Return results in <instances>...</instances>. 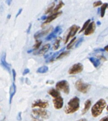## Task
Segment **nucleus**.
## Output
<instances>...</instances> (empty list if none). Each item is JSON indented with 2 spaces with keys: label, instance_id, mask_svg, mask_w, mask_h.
<instances>
[{
  "label": "nucleus",
  "instance_id": "nucleus-1",
  "mask_svg": "<svg viewBox=\"0 0 108 121\" xmlns=\"http://www.w3.org/2000/svg\"><path fill=\"white\" fill-rule=\"evenodd\" d=\"M80 101L77 96L71 98L64 108V112L66 114H71L78 111L80 108Z\"/></svg>",
  "mask_w": 108,
  "mask_h": 121
},
{
  "label": "nucleus",
  "instance_id": "nucleus-2",
  "mask_svg": "<svg viewBox=\"0 0 108 121\" xmlns=\"http://www.w3.org/2000/svg\"><path fill=\"white\" fill-rule=\"evenodd\" d=\"M106 101L104 99H99L96 103H95L91 110L92 115L94 117H97L102 113L104 108L106 107Z\"/></svg>",
  "mask_w": 108,
  "mask_h": 121
},
{
  "label": "nucleus",
  "instance_id": "nucleus-3",
  "mask_svg": "<svg viewBox=\"0 0 108 121\" xmlns=\"http://www.w3.org/2000/svg\"><path fill=\"white\" fill-rule=\"evenodd\" d=\"M32 115L35 119H48L50 116V113L43 108H37L32 110Z\"/></svg>",
  "mask_w": 108,
  "mask_h": 121
},
{
  "label": "nucleus",
  "instance_id": "nucleus-4",
  "mask_svg": "<svg viewBox=\"0 0 108 121\" xmlns=\"http://www.w3.org/2000/svg\"><path fill=\"white\" fill-rule=\"evenodd\" d=\"M91 86L88 83H85L83 80L79 79L75 82V87L78 91L82 93H86L89 91Z\"/></svg>",
  "mask_w": 108,
  "mask_h": 121
},
{
  "label": "nucleus",
  "instance_id": "nucleus-5",
  "mask_svg": "<svg viewBox=\"0 0 108 121\" xmlns=\"http://www.w3.org/2000/svg\"><path fill=\"white\" fill-rule=\"evenodd\" d=\"M56 89L58 91H62L66 94H69L70 91V87L68 82L66 80H62L57 82L55 85Z\"/></svg>",
  "mask_w": 108,
  "mask_h": 121
},
{
  "label": "nucleus",
  "instance_id": "nucleus-6",
  "mask_svg": "<svg viewBox=\"0 0 108 121\" xmlns=\"http://www.w3.org/2000/svg\"><path fill=\"white\" fill-rule=\"evenodd\" d=\"M83 70V65L81 63H77L74 64L69 69L68 73L70 75H75L77 73L81 72Z\"/></svg>",
  "mask_w": 108,
  "mask_h": 121
},
{
  "label": "nucleus",
  "instance_id": "nucleus-7",
  "mask_svg": "<svg viewBox=\"0 0 108 121\" xmlns=\"http://www.w3.org/2000/svg\"><path fill=\"white\" fill-rule=\"evenodd\" d=\"M80 29V27L76 25H73L70 27L69 31L68 34L67 35V37L65 40V44L67 43L71 38H74V36L76 35V34L78 32V31Z\"/></svg>",
  "mask_w": 108,
  "mask_h": 121
},
{
  "label": "nucleus",
  "instance_id": "nucleus-8",
  "mask_svg": "<svg viewBox=\"0 0 108 121\" xmlns=\"http://www.w3.org/2000/svg\"><path fill=\"white\" fill-rule=\"evenodd\" d=\"M48 106H49V103L48 101H43L41 99H37L34 101L32 104V108L39 107L40 108H43V109L48 107Z\"/></svg>",
  "mask_w": 108,
  "mask_h": 121
},
{
  "label": "nucleus",
  "instance_id": "nucleus-9",
  "mask_svg": "<svg viewBox=\"0 0 108 121\" xmlns=\"http://www.w3.org/2000/svg\"><path fill=\"white\" fill-rule=\"evenodd\" d=\"M53 104H54V108L57 110L61 109L64 105V99L62 96H58L57 98H54L53 99Z\"/></svg>",
  "mask_w": 108,
  "mask_h": 121
},
{
  "label": "nucleus",
  "instance_id": "nucleus-10",
  "mask_svg": "<svg viewBox=\"0 0 108 121\" xmlns=\"http://www.w3.org/2000/svg\"><path fill=\"white\" fill-rule=\"evenodd\" d=\"M96 29V25L95 22H90V24L88 25L85 30L84 34L85 36H90L91 34H94V32H95Z\"/></svg>",
  "mask_w": 108,
  "mask_h": 121
},
{
  "label": "nucleus",
  "instance_id": "nucleus-11",
  "mask_svg": "<svg viewBox=\"0 0 108 121\" xmlns=\"http://www.w3.org/2000/svg\"><path fill=\"white\" fill-rule=\"evenodd\" d=\"M53 27H50L49 28H48L47 29L43 30H40V31H38L36 33V34H34V38L36 39H38L39 38H41L43 36H46L47 34H48L49 32H50L52 30H53Z\"/></svg>",
  "mask_w": 108,
  "mask_h": 121
},
{
  "label": "nucleus",
  "instance_id": "nucleus-12",
  "mask_svg": "<svg viewBox=\"0 0 108 121\" xmlns=\"http://www.w3.org/2000/svg\"><path fill=\"white\" fill-rule=\"evenodd\" d=\"M61 32H62V28L60 27V26H57V27L53 30V32H52L49 36H48L46 37V41H49V40H51L52 39H54V38L57 37V36L60 34Z\"/></svg>",
  "mask_w": 108,
  "mask_h": 121
},
{
  "label": "nucleus",
  "instance_id": "nucleus-13",
  "mask_svg": "<svg viewBox=\"0 0 108 121\" xmlns=\"http://www.w3.org/2000/svg\"><path fill=\"white\" fill-rule=\"evenodd\" d=\"M62 12H58L56 13H53L52 15H50V16H48L46 19L45 20V21L44 22L43 25H46V24H48L49 23H50L51 22H52L53 20H54L55 18H57V17L60 16V15H62Z\"/></svg>",
  "mask_w": 108,
  "mask_h": 121
},
{
  "label": "nucleus",
  "instance_id": "nucleus-14",
  "mask_svg": "<svg viewBox=\"0 0 108 121\" xmlns=\"http://www.w3.org/2000/svg\"><path fill=\"white\" fill-rule=\"evenodd\" d=\"M1 65L4 69L10 72V64H8L6 61V53H3L1 58Z\"/></svg>",
  "mask_w": 108,
  "mask_h": 121
},
{
  "label": "nucleus",
  "instance_id": "nucleus-15",
  "mask_svg": "<svg viewBox=\"0 0 108 121\" xmlns=\"http://www.w3.org/2000/svg\"><path fill=\"white\" fill-rule=\"evenodd\" d=\"M108 35V27H106L105 29L100 33L97 38V43H100L104 41V38Z\"/></svg>",
  "mask_w": 108,
  "mask_h": 121
},
{
  "label": "nucleus",
  "instance_id": "nucleus-16",
  "mask_svg": "<svg viewBox=\"0 0 108 121\" xmlns=\"http://www.w3.org/2000/svg\"><path fill=\"white\" fill-rule=\"evenodd\" d=\"M50 48V44H46L44 45V46H43L42 48H41V49L38 51V52L37 53V55L40 56L43 55H45V54L46 53V52H48Z\"/></svg>",
  "mask_w": 108,
  "mask_h": 121
},
{
  "label": "nucleus",
  "instance_id": "nucleus-17",
  "mask_svg": "<svg viewBox=\"0 0 108 121\" xmlns=\"http://www.w3.org/2000/svg\"><path fill=\"white\" fill-rule=\"evenodd\" d=\"M16 93V86L15 84V82H14L12 83V86H10V103L11 104L13 99L14 96L15 95V94Z\"/></svg>",
  "mask_w": 108,
  "mask_h": 121
},
{
  "label": "nucleus",
  "instance_id": "nucleus-18",
  "mask_svg": "<svg viewBox=\"0 0 108 121\" xmlns=\"http://www.w3.org/2000/svg\"><path fill=\"white\" fill-rule=\"evenodd\" d=\"M92 105V101L90 99H87L85 101L84 104V108L82 110V115H84L89 110Z\"/></svg>",
  "mask_w": 108,
  "mask_h": 121
},
{
  "label": "nucleus",
  "instance_id": "nucleus-19",
  "mask_svg": "<svg viewBox=\"0 0 108 121\" xmlns=\"http://www.w3.org/2000/svg\"><path fill=\"white\" fill-rule=\"evenodd\" d=\"M48 93L52 97L54 98H57L58 97V96H60V92L58 91L57 89H54V88L49 89L48 91Z\"/></svg>",
  "mask_w": 108,
  "mask_h": 121
},
{
  "label": "nucleus",
  "instance_id": "nucleus-20",
  "mask_svg": "<svg viewBox=\"0 0 108 121\" xmlns=\"http://www.w3.org/2000/svg\"><path fill=\"white\" fill-rule=\"evenodd\" d=\"M88 59H89L90 62L93 64V65H94L95 68L98 67L100 65V60L98 59V58H97L95 57H90Z\"/></svg>",
  "mask_w": 108,
  "mask_h": 121
},
{
  "label": "nucleus",
  "instance_id": "nucleus-21",
  "mask_svg": "<svg viewBox=\"0 0 108 121\" xmlns=\"http://www.w3.org/2000/svg\"><path fill=\"white\" fill-rule=\"evenodd\" d=\"M62 41V38H60V37H58V38H57L56 40L54 42V44H53V50H58V48L60 47V42Z\"/></svg>",
  "mask_w": 108,
  "mask_h": 121
},
{
  "label": "nucleus",
  "instance_id": "nucleus-22",
  "mask_svg": "<svg viewBox=\"0 0 108 121\" xmlns=\"http://www.w3.org/2000/svg\"><path fill=\"white\" fill-rule=\"evenodd\" d=\"M107 8H108V3H103L101 6V8H100V17L103 18L105 15V13H106V10L107 9Z\"/></svg>",
  "mask_w": 108,
  "mask_h": 121
},
{
  "label": "nucleus",
  "instance_id": "nucleus-23",
  "mask_svg": "<svg viewBox=\"0 0 108 121\" xmlns=\"http://www.w3.org/2000/svg\"><path fill=\"white\" fill-rule=\"evenodd\" d=\"M64 6V3H63V1H60L59 2V3H58L57 5L55 7V8L54 9V10L52 11V13H57V12H58V11H59V10H60L61 8L63 7V6Z\"/></svg>",
  "mask_w": 108,
  "mask_h": 121
},
{
  "label": "nucleus",
  "instance_id": "nucleus-24",
  "mask_svg": "<svg viewBox=\"0 0 108 121\" xmlns=\"http://www.w3.org/2000/svg\"><path fill=\"white\" fill-rule=\"evenodd\" d=\"M48 71V67L47 66H42L41 67L38 68L37 70V72L40 73H45Z\"/></svg>",
  "mask_w": 108,
  "mask_h": 121
},
{
  "label": "nucleus",
  "instance_id": "nucleus-25",
  "mask_svg": "<svg viewBox=\"0 0 108 121\" xmlns=\"http://www.w3.org/2000/svg\"><path fill=\"white\" fill-rule=\"evenodd\" d=\"M55 3H52V4H50V6H48V8H47V9L46 10V11H45V14H48V13H52V11L54 10V9L55 8Z\"/></svg>",
  "mask_w": 108,
  "mask_h": 121
},
{
  "label": "nucleus",
  "instance_id": "nucleus-26",
  "mask_svg": "<svg viewBox=\"0 0 108 121\" xmlns=\"http://www.w3.org/2000/svg\"><path fill=\"white\" fill-rule=\"evenodd\" d=\"M69 54V51H66V52H62L61 53L58 55V56L56 58V59L57 60L62 59V58H63L67 56Z\"/></svg>",
  "mask_w": 108,
  "mask_h": 121
},
{
  "label": "nucleus",
  "instance_id": "nucleus-27",
  "mask_svg": "<svg viewBox=\"0 0 108 121\" xmlns=\"http://www.w3.org/2000/svg\"><path fill=\"white\" fill-rule=\"evenodd\" d=\"M90 22H91V20H90V19H88V20H86V22L84 23V24H83V26L82 28H81V30H80V31H79V32H80V33H81V32H83V31H85V29H86V28H87V27L88 26V25L90 24Z\"/></svg>",
  "mask_w": 108,
  "mask_h": 121
},
{
  "label": "nucleus",
  "instance_id": "nucleus-28",
  "mask_svg": "<svg viewBox=\"0 0 108 121\" xmlns=\"http://www.w3.org/2000/svg\"><path fill=\"white\" fill-rule=\"evenodd\" d=\"M76 40H77V38L74 37V38L71 41L70 43H69L68 44V45L67 46V49H68V50H70L71 48H72V46L74 45V43L76 41Z\"/></svg>",
  "mask_w": 108,
  "mask_h": 121
},
{
  "label": "nucleus",
  "instance_id": "nucleus-29",
  "mask_svg": "<svg viewBox=\"0 0 108 121\" xmlns=\"http://www.w3.org/2000/svg\"><path fill=\"white\" fill-rule=\"evenodd\" d=\"M41 43H42V41H41L36 40V43H35V44L34 45V50H38V48L40 47V46L41 45Z\"/></svg>",
  "mask_w": 108,
  "mask_h": 121
},
{
  "label": "nucleus",
  "instance_id": "nucleus-30",
  "mask_svg": "<svg viewBox=\"0 0 108 121\" xmlns=\"http://www.w3.org/2000/svg\"><path fill=\"white\" fill-rule=\"evenodd\" d=\"M102 3L101 1H95V2L94 3V4H93V6H94V8H95V7H98L99 6H102Z\"/></svg>",
  "mask_w": 108,
  "mask_h": 121
},
{
  "label": "nucleus",
  "instance_id": "nucleus-31",
  "mask_svg": "<svg viewBox=\"0 0 108 121\" xmlns=\"http://www.w3.org/2000/svg\"><path fill=\"white\" fill-rule=\"evenodd\" d=\"M12 73H13V79H14V82L15 81V78H16V72L14 69L12 70Z\"/></svg>",
  "mask_w": 108,
  "mask_h": 121
},
{
  "label": "nucleus",
  "instance_id": "nucleus-32",
  "mask_svg": "<svg viewBox=\"0 0 108 121\" xmlns=\"http://www.w3.org/2000/svg\"><path fill=\"white\" fill-rule=\"evenodd\" d=\"M28 73H29V69H26L24 70V72H23V75H25L26 74H27Z\"/></svg>",
  "mask_w": 108,
  "mask_h": 121
},
{
  "label": "nucleus",
  "instance_id": "nucleus-33",
  "mask_svg": "<svg viewBox=\"0 0 108 121\" xmlns=\"http://www.w3.org/2000/svg\"><path fill=\"white\" fill-rule=\"evenodd\" d=\"M83 38H80V39H79V40L78 41V43L76 44V47L78 46V45H79V44H80L83 41Z\"/></svg>",
  "mask_w": 108,
  "mask_h": 121
},
{
  "label": "nucleus",
  "instance_id": "nucleus-34",
  "mask_svg": "<svg viewBox=\"0 0 108 121\" xmlns=\"http://www.w3.org/2000/svg\"><path fill=\"white\" fill-rule=\"evenodd\" d=\"M99 121H108V116L103 117L102 119H101Z\"/></svg>",
  "mask_w": 108,
  "mask_h": 121
},
{
  "label": "nucleus",
  "instance_id": "nucleus-35",
  "mask_svg": "<svg viewBox=\"0 0 108 121\" xmlns=\"http://www.w3.org/2000/svg\"><path fill=\"white\" fill-rule=\"evenodd\" d=\"M31 26H32V24H29L28 29H27V34H29V32H30V30H31Z\"/></svg>",
  "mask_w": 108,
  "mask_h": 121
},
{
  "label": "nucleus",
  "instance_id": "nucleus-36",
  "mask_svg": "<svg viewBox=\"0 0 108 121\" xmlns=\"http://www.w3.org/2000/svg\"><path fill=\"white\" fill-rule=\"evenodd\" d=\"M22 8H20V10H18V13H17V15H16V18H17V17L18 16V15H20V13H22Z\"/></svg>",
  "mask_w": 108,
  "mask_h": 121
},
{
  "label": "nucleus",
  "instance_id": "nucleus-37",
  "mask_svg": "<svg viewBox=\"0 0 108 121\" xmlns=\"http://www.w3.org/2000/svg\"><path fill=\"white\" fill-rule=\"evenodd\" d=\"M12 2V0H6V4H8V5H9V6H10V4H11Z\"/></svg>",
  "mask_w": 108,
  "mask_h": 121
},
{
  "label": "nucleus",
  "instance_id": "nucleus-38",
  "mask_svg": "<svg viewBox=\"0 0 108 121\" xmlns=\"http://www.w3.org/2000/svg\"><path fill=\"white\" fill-rule=\"evenodd\" d=\"M104 50H105V51H106L107 52H108V45H107V46H106L104 47Z\"/></svg>",
  "mask_w": 108,
  "mask_h": 121
},
{
  "label": "nucleus",
  "instance_id": "nucleus-39",
  "mask_svg": "<svg viewBox=\"0 0 108 121\" xmlns=\"http://www.w3.org/2000/svg\"><path fill=\"white\" fill-rule=\"evenodd\" d=\"M78 121H87L86 119H80V120H79Z\"/></svg>",
  "mask_w": 108,
  "mask_h": 121
},
{
  "label": "nucleus",
  "instance_id": "nucleus-40",
  "mask_svg": "<svg viewBox=\"0 0 108 121\" xmlns=\"http://www.w3.org/2000/svg\"><path fill=\"white\" fill-rule=\"evenodd\" d=\"M10 17H11V15H8V16L7 17V18H10Z\"/></svg>",
  "mask_w": 108,
  "mask_h": 121
},
{
  "label": "nucleus",
  "instance_id": "nucleus-41",
  "mask_svg": "<svg viewBox=\"0 0 108 121\" xmlns=\"http://www.w3.org/2000/svg\"><path fill=\"white\" fill-rule=\"evenodd\" d=\"M100 22H97V26H100Z\"/></svg>",
  "mask_w": 108,
  "mask_h": 121
},
{
  "label": "nucleus",
  "instance_id": "nucleus-42",
  "mask_svg": "<svg viewBox=\"0 0 108 121\" xmlns=\"http://www.w3.org/2000/svg\"><path fill=\"white\" fill-rule=\"evenodd\" d=\"M106 110H107V111L108 112V106L106 107Z\"/></svg>",
  "mask_w": 108,
  "mask_h": 121
},
{
  "label": "nucleus",
  "instance_id": "nucleus-43",
  "mask_svg": "<svg viewBox=\"0 0 108 121\" xmlns=\"http://www.w3.org/2000/svg\"></svg>",
  "mask_w": 108,
  "mask_h": 121
}]
</instances>
